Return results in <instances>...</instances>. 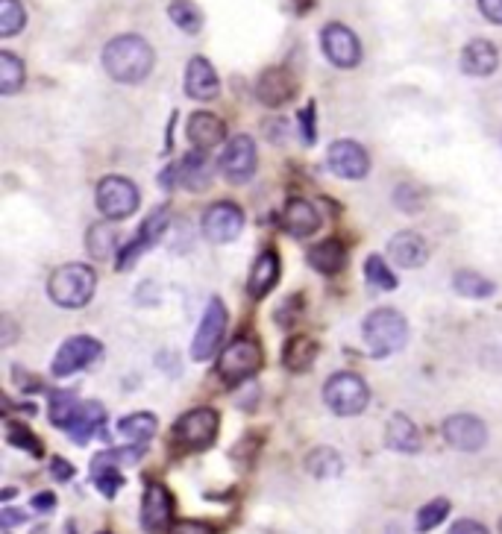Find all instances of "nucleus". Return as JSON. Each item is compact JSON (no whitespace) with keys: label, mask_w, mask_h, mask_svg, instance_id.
Returning <instances> with one entry per match:
<instances>
[{"label":"nucleus","mask_w":502,"mask_h":534,"mask_svg":"<svg viewBox=\"0 0 502 534\" xmlns=\"http://www.w3.org/2000/svg\"><path fill=\"white\" fill-rule=\"evenodd\" d=\"M320 212L315 209V203H309L306 197H291L285 203V212H282V226L288 235L294 238H309L320 229Z\"/></svg>","instance_id":"22"},{"label":"nucleus","mask_w":502,"mask_h":534,"mask_svg":"<svg viewBox=\"0 0 502 534\" xmlns=\"http://www.w3.org/2000/svg\"><path fill=\"white\" fill-rule=\"evenodd\" d=\"M171 532H209V529L200 526V523H185V526H177V529H171Z\"/></svg>","instance_id":"49"},{"label":"nucleus","mask_w":502,"mask_h":534,"mask_svg":"<svg viewBox=\"0 0 502 534\" xmlns=\"http://www.w3.org/2000/svg\"><path fill=\"white\" fill-rule=\"evenodd\" d=\"M444 441L458 452H479L488 444V426L473 414H453L441 426Z\"/></svg>","instance_id":"17"},{"label":"nucleus","mask_w":502,"mask_h":534,"mask_svg":"<svg viewBox=\"0 0 502 534\" xmlns=\"http://www.w3.org/2000/svg\"><path fill=\"white\" fill-rule=\"evenodd\" d=\"M138 188L133 179L127 177H103L97 182V209L109 221H127L138 212Z\"/></svg>","instance_id":"8"},{"label":"nucleus","mask_w":502,"mask_h":534,"mask_svg":"<svg viewBox=\"0 0 502 534\" xmlns=\"http://www.w3.org/2000/svg\"><path fill=\"white\" fill-rule=\"evenodd\" d=\"M103 423H106V408L100 402H83L80 411H77V417H74V423L65 432H68V438L74 444L83 446L89 444L94 435L103 429Z\"/></svg>","instance_id":"28"},{"label":"nucleus","mask_w":502,"mask_h":534,"mask_svg":"<svg viewBox=\"0 0 502 534\" xmlns=\"http://www.w3.org/2000/svg\"><path fill=\"white\" fill-rule=\"evenodd\" d=\"M94 291H97V273H94V267L83 265V262L59 265L47 276V297L59 309H83V306H89Z\"/></svg>","instance_id":"2"},{"label":"nucleus","mask_w":502,"mask_h":534,"mask_svg":"<svg viewBox=\"0 0 502 534\" xmlns=\"http://www.w3.org/2000/svg\"><path fill=\"white\" fill-rule=\"evenodd\" d=\"M241 232H244V209L241 206H235L229 200H221V203H212L203 212V235H206V241L229 244Z\"/></svg>","instance_id":"14"},{"label":"nucleus","mask_w":502,"mask_h":534,"mask_svg":"<svg viewBox=\"0 0 502 534\" xmlns=\"http://www.w3.org/2000/svg\"><path fill=\"white\" fill-rule=\"evenodd\" d=\"M185 135L197 150H212L227 138V124L212 112H194L185 124Z\"/></svg>","instance_id":"23"},{"label":"nucleus","mask_w":502,"mask_h":534,"mask_svg":"<svg viewBox=\"0 0 502 534\" xmlns=\"http://www.w3.org/2000/svg\"><path fill=\"white\" fill-rule=\"evenodd\" d=\"M320 47H323V56L335 65V68H344V71H350V68H356L359 62H362V42H359V36L350 30V27H344V24H326L323 30H320Z\"/></svg>","instance_id":"12"},{"label":"nucleus","mask_w":502,"mask_h":534,"mask_svg":"<svg viewBox=\"0 0 502 534\" xmlns=\"http://www.w3.org/2000/svg\"><path fill=\"white\" fill-rule=\"evenodd\" d=\"M221 174L227 179L229 185H244L256 177V168H259V150H256V141L250 135H232L227 141V150L221 153V162H218Z\"/></svg>","instance_id":"9"},{"label":"nucleus","mask_w":502,"mask_h":534,"mask_svg":"<svg viewBox=\"0 0 502 534\" xmlns=\"http://www.w3.org/2000/svg\"><path fill=\"white\" fill-rule=\"evenodd\" d=\"M168 15L188 36H197L203 30V12H200V6L194 0H171Z\"/></svg>","instance_id":"35"},{"label":"nucleus","mask_w":502,"mask_h":534,"mask_svg":"<svg viewBox=\"0 0 502 534\" xmlns=\"http://www.w3.org/2000/svg\"><path fill=\"white\" fill-rule=\"evenodd\" d=\"M323 402L335 417H359L370 405V388L359 373L341 370V373L326 379Z\"/></svg>","instance_id":"4"},{"label":"nucleus","mask_w":502,"mask_h":534,"mask_svg":"<svg viewBox=\"0 0 502 534\" xmlns=\"http://www.w3.org/2000/svg\"><path fill=\"white\" fill-rule=\"evenodd\" d=\"M315 361H318V341L315 338H306V335L288 338V344L282 350V364L291 373H306V370H312Z\"/></svg>","instance_id":"29"},{"label":"nucleus","mask_w":502,"mask_h":534,"mask_svg":"<svg viewBox=\"0 0 502 534\" xmlns=\"http://www.w3.org/2000/svg\"><path fill=\"white\" fill-rule=\"evenodd\" d=\"M453 288L461 297H470V300H488V297L497 294V285L476 270H458L453 276Z\"/></svg>","instance_id":"33"},{"label":"nucleus","mask_w":502,"mask_h":534,"mask_svg":"<svg viewBox=\"0 0 502 534\" xmlns=\"http://www.w3.org/2000/svg\"><path fill=\"white\" fill-rule=\"evenodd\" d=\"M12 341H15V326L9 317H3V347H12Z\"/></svg>","instance_id":"48"},{"label":"nucleus","mask_w":502,"mask_h":534,"mask_svg":"<svg viewBox=\"0 0 502 534\" xmlns=\"http://www.w3.org/2000/svg\"><path fill=\"white\" fill-rule=\"evenodd\" d=\"M279 276H282V262H279L276 250H265V253L256 259L253 270H250V282H247L250 297H253V300L268 297V294L276 288Z\"/></svg>","instance_id":"27"},{"label":"nucleus","mask_w":502,"mask_h":534,"mask_svg":"<svg viewBox=\"0 0 502 534\" xmlns=\"http://www.w3.org/2000/svg\"><path fill=\"white\" fill-rule=\"evenodd\" d=\"M450 532H453V534H467V532L485 534L488 529H485L482 523H476V520H458L456 526H450Z\"/></svg>","instance_id":"47"},{"label":"nucleus","mask_w":502,"mask_h":534,"mask_svg":"<svg viewBox=\"0 0 502 534\" xmlns=\"http://www.w3.org/2000/svg\"><path fill=\"white\" fill-rule=\"evenodd\" d=\"M141 529L144 532H168L174 520V496L159 482H147L141 496Z\"/></svg>","instance_id":"16"},{"label":"nucleus","mask_w":502,"mask_h":534,"mask_svg":"<svg viewBox=\"0 0 502 534\" xmlns=\"http://www.w3.org/2000/svg\"><path fill=\"white\" fill-rule=\"evenodd\" d=\"M450 508H453V505H450V499H444V496L426 502V505L417 511V532H432L435 526H441V523L447 520Z\"/></svg>","instance_id":"40"},{"label":"nucleus","mask_w":502,"mask_h":534,"mask_svg":"<svg viewBox=\"0 0 502 534\" xmlns=\"http://www.w3.org/2000/svg\"><path fill=\"white\" fill-rule=\"evenodd\" d=\"M6 441L15 446V449H24L27 455H33V458H45V446L42 441L24 426V423H6Z\"/></svg>","instance_id":"39"},{"label":"nucleus","mask_w":502,"mask_h":534,"mask_svg":"<svg viewBox=\"0 0 502 534\" xmlns=\"http://www.w3.org/2000/svg\"><path fill=\"white\" fill-rule=\"evenodd\" d=\"M50 473H53V479L56 482H71L74 479V464H68L65 458H50Z\"/></svg>","instance_id":"43"},{"label":"nucleus","mask_w":502,"mask_h":534,"mask_svg":"<svg viewBox=\"0 0 502 534\" xmlns=\"http://www.w3.org/2000/svg\"><path fill=\"white\" fill-rule=\"evenodd\" d=\"M227 306L221 297H212L206 303V312H203V320L197 326V335L191 341V358L194 361H209L215 356V350L221 347L224 341V332H227Z\"/></svg>","instance_id":"10"},{"label":"nucleus","mask_w":502,"mask_h":534,"mask_svg":"<svg viewBox=\"0 0 502 534\" xmlns=\"http://www.w3.org/2000/svg\"><path fill=\"white\" fill-rule=\"evenodd\" d=\"M294 94H297V77L288 68H268L256 80V97L268 109H279V106L291 103Z\"/></svg>","instance_id":"19"},{"label":"nucleus","mask_w":502,"mask_h":534,"mask_svg":"<svg viewBox=\"0 0 502 534\" xmlns=\"http://www.w3.org/2000/svg\"><path fill=\"white\" fill-rule=\"evenodd\" d=\"M262 367V347L253 338H235L232 344H227V350L218 358V376L221 382H227L229 388L253 379Z\"/></svg>","instance_id":"7"},{"label":"nucleus","mask_w":502,"mask_h":534,"mask_svg":"<svg viewBox=\"0 0 502 534\" xmlns=\"http://www.w3.org/2000/svg\"><path fill=\"white\" fill-rule=\"evenodd\" d=\"M27 523V514L24 511H15V508H3L0 511V529H15V526H24Z\"/></svg>","instance_id":"44"},{"label":"nucleus","mask_w":502,"mask_h":534,"mask_svg":"<svg viewBox=\"0 0 502 534\" xmlns=\"http://www.w3.org/2000/svg\"><path fill=\"white\" fill-rule=\"evenodd\" d=\"M500 68V50L491 45L488 39H473L461 50V71L467 77H491Z\"/></svg>","instance_id":"21"},{"label":"nucleus","mask_w":502,"mask_h":534,"mask_svg":"<svg viewBox=\"0 0 502 534\" xmlns=\"http://www.w3.org/2000/svg\"><path fill=\"white\" fill-rule=\"evenodd\" d=\"M385 444L400 455H417L423 449V438H420V429L414 426L411 417L394 414L385 426Z\"/></svg>","instance_id":"26"},{"label":"nucleus","mask_w":502,"mask_h":534,"mask_svg":"<svg viewBox=\"0 0 502 534\" xmlns=\"http://www.w3.org/2000/svg\"><path fill=\"white\" fill-rule=\"evenodd\" d=\"M306 473L320 479V482L338 479V476L344 473V461H341V455H338L335 449L318 446V449H312V452L306 455Z\"/></svg>","instance_id":"32"},{"label":"nucleus","mask_w":502,"mask_h":534,"mask_svg":"<svg viewBox=\"0 0 502 534\" xmlns=\"http://www.w3.org/2000/svg\"><path fill=\"white\" fill-rule=\"evenodd\" d=\"M300 314H303V297L294 294V297H288V300L276 309V323H279L282 329H291V326L300 320Z\"/></svg>","instance_id":"41"},{"label":"nucleus","mask_w":502,"mask_h":534,"mask_svg":"<svg viewBox=\"0 0 502 534\" xmlns=\"http://www.w3.org/2000/svg\"><path fill=\"white\" fill-rule=\"evenodd\" d=\"M100 356H103V344H100L97 338H92V335H74V338H68V341L59 347V353L53 358L50 370H53L56 379H68V376H74V373L92 367Z\"/></svg>","instance_id":"11"},{"label":"nucleus","mask_w":502,"mask_h":534,"mask_svg":"<svg viewBox=\"0 0 502 534\" xmlns=\"http://www.w3.org/2000/svg\"><path fill=\"white\" fill-rule=\"evenodd\" d=\"M367 353L373 358H388L400 353L409 341V320L394 309H376L362 323Z\"/></svg>","instance_id":"3"},{"label":"nucleus","mask_w":502,"mask_h":534,"mask_svg":"<svg viewBox=\"0 0 502 534\" xmlns=\"http://www.w3.org/2000/svg\"><path fill=\"white\" fill-rule=\"evenodd\" d=\"M27 24V12H24V3L18 0H0V36L3 39H12L24 30Z\"/></svg>","instance_id":"38"},{"label":"nucleus","mask_w":502,"mask_h":534,"mask_svg":"<svg viewBox=\"0 0 502 534\" xmlns=\"http://www.w3.org/2000/svg\"><path fill=\"white\" fill-rule=\"evenodd\" d=\"M365 282L373 291H394V288L400 285L397 273L388 267V262H385L382 256H367Z\"/></svg>","instance_id":"37"},{"label":"nucleus","mask_w":502,"mask_h":534,"mask_svg":"<svg viewBox=\"0 0 502 534\" xmlns=\"http://www.w3.org/2000/svg\"><path fill=\"white\" fill-rule=\"evenodd\" d=\"M500 532H502V520H500Z\"/></svg>","instance_id":"51"},{"label":"nucleus","mask_w":502,"mask_h":534,"mask_svg":"<svg viewBox=\"0 0 502 534\" xmlns=\"http://www.w3.org/2000/svg\"><path fill=\"white\" fill-rule=\"evenodd\" d=\"M315 115H318V106L315 100L306 103V109H300V135L306 144H315L318 141V127H315Z\"/></svg>","instance_id":"42"},{"label":"nucleus","mask_w":502,"mask_h":534,"mask_svg":"<svg viewBox=\"0 0 502 534\" xmlns=\"http://www.w3.org/2000/svg\"><path fill=\"white\" fill-rule=\"evenodd\" d=\"M156 65V53L147 39H141L136 33L127 36H115L109 45L103 47V68L106 74L121 83V86H138L150 77Z\"/></svg>","instance_id":"1"},{"label":"nucleus","mask_w":502,"mask_h":534,"mask_svg":"<svg viewBox=\"0 0 502 534\" xmlns=\"http://www.w3.org/2000/svg\"><path fill=\"white\" fill-rule=\"evenodd\" d=\"M77 411H80L77 394H71V391H59V394H53V397H50V408H47V414H50V423H53L56 429H68V426L74 423Z\"/></svg>","instance_id":"36"},{"label":"nucleus","mask_w":502,"mask_h":534,"mask_svg":"<svg viewBox=\"0 0 502 534\" xmlns=\"http://www.w3.org/2000/svg\"><path fill=\"white\" fill-rule=\"evenodd\" d=\"M476 3L491 24H502V0H476Z\"/></svg>","instance_id":"45"},{"label":"nucleus","mask_w":502,"mask_h":534,"mask_svg":"<svg viewBox=\"0 0 502 534\" xmlns=\"http://www.w3.org/2000/svg\"><path fill=\"white\" fill-rule=\"evenodd\" d=\"M326 165L338 179H365L370 174V156L367 150L353 138H338L326 150Z\"/></svg>","instance_id":"13"},{"label":"nucleus","mask_w":502,"mask_h":534,"mask_svg":"<svg viewBox=\"0 0 502 534\" xmlns=\"http://www.w3.org/2000/svg\"><path fill=\"white\" fill-rule=\"evenodd\" d=\"M218 429H221V417L215 408H191L174 423V444L183 452H203L218 441Z\"/></svg>","instance_id":"6"},{"label":"nucleus","mask_w":502,"mask_h":534,"mask_svg":"<svg viewBox=\"0 0 502 534\" xmlns=\"http://www.w3.org/2000/svg\"><path fill=\"white\" fill-rule=\"evenodd\" d=\"M141 458H144V444L97 452L92 461V485L100 490L106 499H115L118 490L124 488L121 467H133V464H138Z\"/></svg>","instance_id":"5"},{"label":"nucleus","mask_w":502,"mask_h":534,"mask_svg":"<svg viewBox=\"0 0 502 534\" xmlns=\"http://www.w3.org/2000/svg\"><path fill=\"white\" fill-rule=\"evenodd\" d=\"M159 432V420L150 411H136L124 420H118V435H124L133 444H150Z\"/></svg>","instance_id":"31"},{"label":"nucleus","mask_w":502,"mask_h":534,"mask_svg":"<svg viewBox=\"0 0 502 534\" xmlns=\"http://www.w3.org/2000/svg\"><path fill=\"white\" fill-rule=\"evenodd\" d=\"M212 174H215L212 159L206 156V150H197V147L177 165V182L188 191H206L212 185Z\"/></svg>","instance_id":"24"},{"label":"nucleus","mask_w":502,"mask_h":534,"mask_svg":"<svg viewBox=\"0 0 502 534\" xmlns=\"http://www.w3.org/2000/svg\"><path fill=\"white\" fill-rule=\"evenodd\" d=\"M185 94L191 100H200V103H209V100H215L221 94L218 71L206 56H191L188 59V65H185Z\"/></svg>","instance_id":"18"},{"label":"nucleus","mask_w":502,"mask_h":534,"mask_svg":"<svg viewBox=\"0 0 502 534\" xmlns=\"http://www.w3.org/2000/svg\"><path fill=\"white\" fill-rule=\"evenodd\" d=\"M306 259H309V265L315 267L320 276H335V273H341V270L347 267L350 250H347L344 241H338V238H326V241H320L315 247H309Z\"/></svg>","instance_id":"25"},{"label":"nucleus","mask_w":502,"mask_h":534,"mask_svg":"<svg viewBox=\"0 0 502 534\" xmlns=\"http://www.w3.org/2000/svg\"><path fill=\"white\" fill-rule=\"evenodd\" d=\"M388 256L397 267H406V270H417V267L426 265L429 259V247H426V238L420 232H397L391 241H388Z\"/></svg>","instance_id":"20"},{"label":"nucleus","mask_w":502,"mask_h":534,"mask_svg":"<svg viewBox=\"0 0 502 534\" xmlns=\"http://www.w3.org/2000/svg\"><path fill=\"white\" fill-rule=\"evenodd\" d=\"M12 496H15V488H6L3 493H0V499H3V502H6V499H12Z\"/></svg>","instance_id":"50"},{"label":"nucleus","mask_w":502,"mask_h":534,"mask_svg":"<svg viewBox=\"0 0 502 534\" xmlns=\"http://www.w3.org/2000/svg\"><path fill=\"white\" fill-rule=\"evenodd\" d=\"M168 223H171L168 209H156L147 221L141 223V229L133 235V241H130V244H121V250H118V256H115L118 270H130V267L136 265L138 259H141V256H144V253L165 235Z\"/></svg>","instance_id":"15"},{"label":"nucleus","mask_w":502,"mask_h":534,"mask_svg":"<svg viewBox=\"0 0 502 534\" xmlns=\"http://www.w3.org/2000/svg\"><path fill=\"white\" fill-rule=\"evenodd\" d=\"M86 250L92 256L94 262H103L109 256H118L121 250V241H118V229H115V221H103L94 223L86 235Z\"/></svg>","instance_id":"30"},{"label":"nucleus","mask_w":502,"mask_h":534,"mask_svg":"<svg viewBox=\"0 0 502 534\" xmlns=\"http://www.w3.org/2000/svg\"><path fill=\"white\" fill-rule=\"evenodd\" d=\"M24 80H27V71H24V62L9 53V50H0V94H15V91L24 89Z\"/></svg>","instance_id":"34"},{"label":"nucleus","mask_w":502,"mask_h":534,"mask_svg":"<svg viewBox=\"0 0 502 534\" xmlns=\"http://www.w3.org/2000/svg\"><path fill=\"white\" fill-rule=\"evenodd\" d=\"M33 508H36L39 514H50V511L56 508V496H53V493H36V496H33Z\"/></svg>","instance_id":"46"}]
</instances>
